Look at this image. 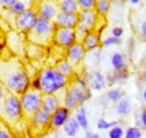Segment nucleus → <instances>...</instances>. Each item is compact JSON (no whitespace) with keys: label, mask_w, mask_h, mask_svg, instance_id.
<instances>
[{"label":"nucleus","mask_w":146,"mask_h":138,"mask_svg":"<svg viewBox=\"0 0 146 138\" xmlns=\"http://www.w3.org/2000/svg\"><path fill=\"white\" fill-rule=\"evenodd\" d=\"M128 1H129V3H130V5H134V6H135V5L141 3V1H142V0H128Z\"/></svg>","instance_id":"nucleus-41"},{"label":"nucleus","mask_w":146,"mask_h":138,"mask_svg":"<svg viewBox=\"0 0 146 138\" xmlns=\"http://www.w3.org/2000/svg\"><path fill=\"white\" fill-rule=\"evenodd\" d=\"M142 81L146 84V70L142 73Z\"/></svg>","instance_id":"nucleus-42"},{"label":"nucleus","mask_w":146,"mask_h":138,"mask_svg":"<svg viewBox=\"0 0 146 138\" xmlns=\"http://www.w3.org/2000/svg\"><path fill=\"white\" fill-rule=\"evenodd\" d=\"M56 27L60 28H75L79 24L78 13H64L60 11L54 19Z\"/></svg>","instance_id":"nucleus-14"},{"label":"nucleus","mask_w":146,"mask_h":138,"mask_svg":"<svg viewBox=\"0 0 146 138\" xmlns=\"http://www.w3.org/2000/svg\"><path fill=\"white\" fill-rule=\"evenodd\" d=\"M0 138H13V134L7 127L2 126L0 127Z\"/></svg>","instance_id":"nucleus-35"},{"label":"nucleus","mask_w":146,"mask_h":138,"mask_svg":"<svg viewBox=\"0 0 146 138\" xmlns=\"http://www.w3.org/2000/svg\"><path fill=\"white\" fill-rule=\"evenodd\" d=\"M124 96H125L124 94V91L121 89H119V88L111 89V90H109L107 92V94H106L107 99L109 100L110 102H112V104H116L117 101H119Z\"/></svg>","instance_id":"nucleus-27"},{"label":"nucleus","mask_w":146,"mask_h":138,"mask_svg":"<svg viewBox=\"0 0 146 138\" xmlns=\"http://www.w3.org/2000/svg\"><path fill=\"white\" fill-rule=\"evenodd\" d=\"M55 24L52 20L38 17L34 27L26 34L28 42L37 46H47L54 36Z\"/></svg>","instance_id":"nucleus-4"},{"label":"nucleus","mask_w":146,"mask_h":138,"mask_svg":"<svg viewBox=\"0 0 146 138\" xmlns=\"http://www.w3.org/2000/svg\"><path fill=\"white\" fill-rule=\"evenodd\" d=\"M71 117V110L65 105H60L56 110L51 113L50 129H60L64 126V123Z\"/></svg>","instance_id":"nucleus-13"},{"label":"nucleus","mask_w":146,"mask_h":138,"mask_svg":"<svg viewBox=\"0 0 146 138\" xmlns=\"http://www.w3.org/2000/svg\"><path fill=\"white\" fill-rule=\"evenodd\" d=\"M124 129L120 126H113L111 127L108 131V137L109 138H123L124 137Z\"/></svg>","instance_id":"nucleus-32"},{"label":"nucleus","mask_w":146,"mask_h":138,"mask_svg":"<svg viewBox=\"0 0 146 138\" xmlns=\"http://www.w3.org/2000/svg\"><path fill=\"white\" fill-rule=\"evenodd\" d=\"M82 45L86 48L87 52L93 51L96 48H98L101 45V38H100V34L97 31H90L88 32L87 35L84 36V38L82 39Z\"/></svg>","instance_id":"nucleus-15"},{"label":"nucleus","mask_w":146,"mask_h":138,"mask_svg":"<svg viewBox=\"0 0 146 138\" xmlns=\"http://www.w3.org/2000/svg\"><path fill=\"white\" fill-rule=\"evenodd\" d=\"M142 97H143V100H144V102L146 104V90L143 91V94H142Z\"/></svg>","instance_id":"nucleus-43"},{"label":"nucleus","mask_w":146,"mask_h":138,"mask_svg":"<svg viewBox=\"0 0 146 138\" xmlns=\"http://www.w3.org/2000/svg\"><path fill=\"white\" fill-rule=\"evenodd\" d=\"M40 92L43 94H57L70 83V79L64 76L55 66H46L37 74Z\"/></svg>","instance_id":"nucleus-3"},{"label":"nucleus","mask_w":146,"mask_h":138,"mask_svg":"<svg viewBox=\"0 0 146 138\" xmlns=\"http://www.w3.org/2000/svg\"><path fill=\"white\" fill-rule=\"evenodd\" d=\"M55 68L58 70L64 76H66V78H69L70 80L72 79L73 76H74V73H75V69L73 68V65L68 61V60H65V58H62V60H60L57 63H56V65H55Z\"/></svg>","instance_id":"nucleus-19"},{"label":"nucleus","mask_w":146,"mask_h":138,"mask_svg":"<svg viewBox=\"0 0 146 138\" xmlns=\"http://www.w3.org/2000/svg\"><path fill=\"white\" fill-rule=\"evenodd\" d=\"M0 115L6 119L7 122L14 126L24 120L25 118L19 100V96L7 92L0 107Z\"/></svg>","instance_id":"nucleus-5"},{"label":"nucleus","mask_w":146,"mask_h":138,"mask_svg":"<svg viewBox=\"0 0 146 138\" xmlns=\"http://www.w3.org/2000/svg\"><path fill=\"white\" fill-rule=\"evenodd\" d=\"M136 32L142 40L146 42V17L141 19L136 25Z\"/></svg>","instance_id":"nucleus-28"},{"label":"nucleus","mask_w":146,"mask_h":138,"mask_svg":"<svg viewBox=\"0 0 146 138\" xmlns=\"http://www.w3.org/2000/svg\"><path fill=\"white\" fill-rule=\"evenodd\" d=\"M37 19H38V14H37L35 6H34V7L15 16V26L19 33L26 35L34 27Z\"/></svg>","instance_id":"nucleus-8"},{"label":"nucleus","mask_w":146,"mask_h":138,"mask_svg":"<svg viewBox=\"0 0 146 138\" xmlns=\"http://www.w3.org/2000/svg\"><path fill=\"white\" fill-rule=\"evenodd\" d=\"M15 1L16 0H0V8L2 10H8Z\"/></svg>","instance_id":"nucleus-36"},{"label":"nucleus","mask_w":146,"mask_h":138,"mask_svg":"<svg viewBox=\"0 0 146 138\" xmlns=\"http://www.w3.org/2000/svg\"><path fill=\"white\" fill-rule=\"evenodd\" d=\"M61 105L60 98L57 94H43L42 97V108L47 110L48 112H53Z\"/></svg>","instance_id":"nucleus-17"},{"label":"nucleus","mask_w":146,"mask_h":138,"mask_svg":"<svg viewBox=\"0 0 146 138\" xmlns=\"http://www.w3.org/2000/svg\"><path fill=\"white\" fill-rule=\"evenodd\" d=\"M34 1H35V2H37V1H38V0H34Z\"/></svg>","instance_id":"nucleus-45"},{"label":"nucleus","mask_w":146,"mask_h":138,"mask_svg":"<svg viewBox=\"0 0 146 138\" xmlns=\"http://www.w3.org/2000/svg\"><path fill=\"white\" fill-rule=\"evenodd\" d=\"M60 11L64 13H79V6L76 0H57Z\"/></svg>","instance_id":"nucleus-23"},{"label":"nucleus","mask_w":146,"mask_h":138,"mask_svg":"<svg viewBox=\"0 0 146 138\" xmlns=\"http://www.w3.org/2000/svg\"><path fill=\"white\" fill-rule=\"evenodd\" d=\"M87 82L90 86V89L94 91H100L106 88V79L100 71H94L89 76V80Z\"/></svg>","instance_id":"nucleus-16"},{"label":"nucleus","mask_w":146,"mask_h":138,"mask_svg":"<svg viewBox=\"0 0 146 138\" xmlns=\"http://www.w3.org/2000/svg\"><path fill=\"white\" fill-rule=\"evenodd\" d=\"M86 48L83 47L82 43L80 42H75L73 45L69 46L68 48H65V60H68L71 64L73 65V68L75 69L84 58L86 56Z\"/></svg>","instance_id":"nucleus-12"},{"label":"nucleus","mask_w":146,"mask_h":138,"mask_svg":"<svg viewBox=\"0 0 146 138\" xmlns=\"http://www.w3.org/2000/svg\"><path fill=\"white\" fill-rule=\"evenodd\" d=\"M42 97L43 93L33 88H29L27 91H25L23 94L19 96L24 118L26 120H28L42 107Z\"/></svg>","instance_id":"nucleus-6"},{"label":"nucleus","mask_w":146,"mask_h":138,"mask_svg":"<svg viewBox=\"0 0 146 138\" xmlns=\"http://www.w3.org/2000/svg\"><path fill=\"white\" fill-rule=\"evenodd\" d=\"M123 35H124V28L120 27V26H116L111 29V36H113V37L120 38Z\"/></svg>","instance_id":"nucleus-34"},{"label":"nucleus","mask_w":146,"mask_h":138,"mask_svg":"<svg viewBox=\"0 0 146 138\" xmlns=\"http://www.w3.org/2000/svg\"><path fill=\"white\" fill-rule=\"evenodd\" d=\"M53 40L58 46L63 48H68L69 46L73 45L76 42L74 28H60L55 26Z\"/></svg>","instance_id":"nucleus-10"},{"label":"nucleus","mask_w":146,"mask_h":138,"mask_svg":"<svg viewBox=\"0 0 146 138\" xmlns=\"http://www.w3.org/2000/svg\"><path fill=\"white\" fill-rule=\"evenodd\" d=\"M35 8L38 17L54 21L57 14L60 13L57 0H38L35 2Z\"/></svg>","instance_id":"nucleus-9"},{"label":"nucleus","mask_w":146,"mask_h":138,"mask_svg":"<svg viewBox=\"0 0 146 138\" xmlns=\"http://www.w3.org/2000/svg\"><path fill=\"white\" fill-rule=\"evenodd\" d=\"M110 63H111V66H112L113 71H120V70L127 69L125 55L120 52H115L111 55Z\"/></svg>","instance_id":"nucleus-20"},{"label":"nucleus","mask_w":146,"mask_h":138,"mask_svg":"<svg viewBox=\"0 0 146 138\" xmlns=\"http://www.w3.org/2000/svg\"><path fill=\"white\" fill-rule=\"evenodd\" d=\"M13 138H14V137H13Z\"/></svg>","instance_id":"nucleus-46"},{"label":"nucleus","mask_w":146,"mask_h":138,"mask_svg":"<svg viewBox=\"0 0 146 138\" xmlns=\"http://www.w3.org/2000/svg\"><path fill=\"white\" fill-rule=\"evenodd\" d=\"M86 138H100V135L87 129V130H86Z\"/></svg>","instance_id":"nucleus-40"},{"label":"nucleus","mask_w":146,"mask_h":138,"mask_svg":"<svg viewBox=\"0 0 146 138\" xmlns=\"http://www.w3.org/2000/svg\"><path fill=\"white\" fill-rule=\"evenodd\" d=\"M79 24L87 31H97V26L99 23L100 16L97 14L94 9H86V10H79Z\"/></svg>","instance_id":"nucleus-11"},{"label":"nucleus","mask_w":146,"mask_h":138,"mask_svg":"<svg viewBox=\"0 0 146 138\" xmlns=\"http://www.w3.org/2000/svg\"><path fill=\"white\" fill-rule=\"evenodd\" d=\"M2 13H3V10H2L1 8H0V18L2 17Z\"/></svg>","instance_id":"nucleus-44"},{"label":"nucleus","mask_w":146,"mask_h":138,"mask_svg":"<svg viewBox=\"0 0 146 138\" xmlns=\"http://www.w3.org/2000/svg\"><path fill=\"white\" fill-rule=\"evenodd\" d=\"M75 120L78 121L79 126L81 129L83 130H87L89 129V120H88V115H87V110L83 105L79 107L78 108V111H76V115H75Z\"/></svg>","instance_id":"nucleus-25"},{"label":"nucleus","mask_w":146,"mask_h":138,"mask_svg":"<svg viewBox=\"0 0 146 138\" xmlns=\"http://www.w3.org/2000/svg\"><path fill=\"white\" fill-rule=\"evenodd\" d=\"M27 121L29 123L28 127L33 135H35V136L43 135L47 129H50L51 112H48L47 110H45L40 107Z\"/></svg>","instance_id":"nucleus-7"},{"label":"nucleus","mask_w":146,"mask_h":138,"mask_svg":"<svg viewBox=\"0 0 146 138\" xmlns=\"http://www.w3.org/2000/svg\"><path fill=\"white\" fill-rule=\"evenodd\" d=\"M124 135L125 138H142V130L139 127H129Z\"/></svg>","instance_id":"nucleus-31"},{"label":"nucleus","mask_w":146,"mask_h":138,"mask_svg":"<svg viewBox=\"0 0 146 138\" xmlns=\"http://www.w3.org/2000/svg\"><path fill=\"white\" fill-rule=\"evenodd\" d=\"M119 122L120 121H107L106 119L101 118V119H99L98 122H97V128L100 129V130H107V129H110L113 126L119 125Z\"/></svg>","instance_id":"nucleus-29"},{"label":"nucleus","mask_w":146,"mask_h":138,"mask_svg":"<svg viewBox=\"0 0 146 138\" xmlns=\"http://www.w3.org/2000/svg\"><path fill=\"white\" fill-rule=\"evenodd\" d=\"M31 78L17 56L0 58V83L16 96L23 94L31 88Z\"/></svg>","instance_id":"nucleus-1"},{"label":"nucleus","mask_w":146,"mask_h":138,"mask_svg":"<svg viewBox=\"0 0 146 138\" xmlns=\"http://www.w3.org/2000/svg\"><path fill=\"white\" fill-rule=\"evenodd\" d=\"M128 78V71L127 69L120 70V71H113V73H111L108 76V82L110 84H115V83H119L125 81Z\"/></svg>","instance_id":"nucleus-26"},{"label":"nucleus","mask_w":146,"mask_h":138,"mask_svg":"<svg viewBox=\"0 0 146 138\" xmlns=\"http://www.w3.org/2000/svg\"><path fill=\"white\" fill-rule=\"evenodd\" d=\"M139 126L142 128L146 129V107L142 109L141 115H139Z\"/></svg>","instance_id":"nucleus-37"},{"label":"nucleus","mask_w":146,"mask_h":138,"mask_svg":"<svg viewBox=\"0 0 146 138\" xmlns=\"http://www.w3.org/2000/svg\"><path fill=\"white\" fill-rule=\"evenodd\" d=\"M79 9L86 10V9H94L96 0H76Z\"/></svg>","instance_id":"nucleus-33"},{"label":"nucleus","mask_w":146,"mask_h":138,"mask_svg":"<svg viewBox=\"0 0 146 138\" xmlns=\"http://www.w3.org/2000/svg\"><path fill=\"white\" fill-rule=\"evenodd\" d=\"M91 89L87 80L83 78H75L74 80L70 81L65 88L63 105L72 111L83 105L91 98Z\"/></svg>","instance_id":"nucleus-2"},{"label":"nucleus","mask_w":146,"mask_h":138,"mask_svg":"<svg viewBox=\"0 0 146 138\" xmlns=\"http://www.w3.org/2000/svg\"><path fill=\"white\" fill-rule=\"evenodd\" d=\"M63 129H64V133H65L69 137H75V136L79 134V131H80L81 128H80L78 121L75 120V118L70 117V118L68 119V121L64 123Z\"/></svg>","instance_id":"nucleus-22"},{"label":"nucleus","mask_w":146,"mask_h":138,"mask_svg":"<svg viewBox=\"0 0 146 138\" xmlns=\"http://www.w3.org/2000/svg\"><path fill=\"white\" fill-rule=\"evenodd\" d=\"M34 6H35V1L34 0H16L13 3V6L7 11L10 15L16 16V15H18L20 13H23V11H25V10L34 7Z\"/></svg>","instance_id":"nucleus-18"},{"label":"nucleus","mask_w":146,"mask_h":138,"mask_svg":"<svg viewBox=\"0 0 146 138\" xmlns=\"http://www.w3.org/2000/svg\"><path fill=\"white\" fill-rule=\"evenodd\" d=\"M7 92L8 91L6 90V88L0 83V107H1V104H2V101H3V99H5L6 94H7Z\"/></svg>","instance_id":"nucleus-39"},{"label":"nucleus","mask_w":146,"mask_h":138,"mask_svg":"<svg viewBox=\"0 0 146 138\" xmlns=\"http://www.w3.org/2000/svg\"><path fill=\"white\" fill-rule=\"evenodd\" d=\"M115 110H116L118 116L125 117V116H128L131 112V104H130V102H129V100H128L127 98L123 97L119 101L116 102Z\"/></svg>","instance_id":"nucleus-21"},{"label":"nucleus","mask_w":146,"mask_h":138,"mask_svg":"<svg viewBox=\"0 0 146 138\" xmlns=\"http://www.w3.org/2000/svg\"><path fill=\"white\" fill-rule=\"evenodd\" d=\"M111 0H96L94 10L100 17H106L111 9Z\"/></svg>","instance_id":"nucleus-24"},{"label":"nucleus","mask_w":146,"mask_h":138,"mask_svg":"<svg viewBox=\"0 0 146 138\" xmlns=\"http://www.w3.org/2000/svg\"><path fill=\"white\" fill-rule=\"evenodd\" d=\"M5 45H6V34L2 29H0V53H1Z\"/></svg>","instance_id":"nucleus-38"},{"label":"nucleus","mask_w":146,"mask_h":138,"mask_svg":"<svg viewBox=\"0 0 146 138\" xmlns=\"http://www.w3.org/2000/svg\"><path fill=\"white\" fill-rule=\"evenodd\" d=\"M145 1H146V0H145Z\"/></svg>","instance_id":"nucleus-47"},{"label":"nucleus","mask_w":146,"mask_h":138,"mask_svg":"<svg viewBox=\"0 0 146 138\" xmlns=\"http://www.w3.org/2000/svg\"><path fill=\"white\" fill-rule=\"evenodd\" d=\"M119 44H121V38L113 37V36H107L101 40V45L104 47H110V46L119 45Z\"/></svg>","instance_id":"nucleus-30"}]
</instances>
